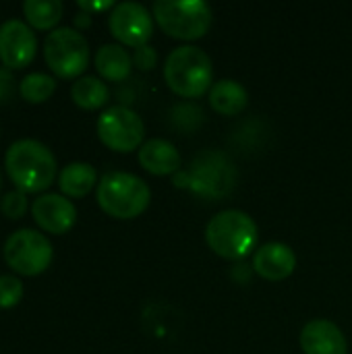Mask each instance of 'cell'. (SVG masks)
Instances as JSON below:
<instances>
[{
    "label": "cell",
    "instance_id": "obj_14",
    "mask_svg": "<svg viewBox=\"0 0 352 354\" xmlns=\"http://www.w3.org/2000/svg\"><path fill=\"white\" fill-rule=\"evenodd\" d=\"M301 348L305 354H349L342 330L328 319H313L303 328Z\"/></svg>",
    "mask_w": 352,
    "mask_h": 354
},
{
    "label": "cell",
    "instance_id": "obj_18",
    "mask_svg": "<svg viewBox=\"0 0 352 354\" xmlns=\"http://www.w3.org/2000/svg\"><path fill=\"white\" fill-rule=\"evenodd\" d=\"M98 172L91 164L87 162H71L66 164L60 174H58V187L60 193L64 197L71 199H81L87 193L93 191V187L98 185Z\"/></svg>",
    "mask_w": 352,
    "mask_h": 354
},
{
    "label": "cell",
    "instance_id": "obj_19",
    "mask_svg": "<svg viewBox=\"0 0 352 354\" xmlns=\"http://www.w3.org/2000/svg\"><path fill=\"white\" fill-rule=\"evenodd\" d=\"M71 97L83 110H100L108 104L110 89L102 79L85 75L71 85Z\"/></svg>",
    "mask_w": 352,
    "mask_h": 354
},
{
    "label": "cell",
    "instance_id": "obj_10",
    "mask_svg": "<svg viewBox=\"0 0 352 354\" xmlns=\"http://www.w3.org/2000/svg\"><path fill=\"white\" fill-rule=\"evenodd\" d=\"M108 27L120 46L139 48L154 35V17L141 2H118L108 17Z\"/></svg>",
    "mask_w": 352,
    "mask_h": 354
},
{
    "label": "cell",
    "instance_id": "obj_9",
    "mask_svg": "<svg viewBox=\"0 0 352 354\" xmlns=\"http://www.w3.org/2000/svg\"><path fill=\"white\" fill-rule=\"evenodd\" d=\"M234 178H237V172L232 164L222 153L210 151V153L199 156L187 174L176 176V185L191 187L197 193H203L207 197H222L230 193V189L234 187Z\"/></svg>",
    "mask_w": 352,
    "mask_h": 354
},
{
    "label": "cell",
    "instance_id": "obj_6",
    "mask_svg": "<svg viewBox=\"0 0 352 354\" xmlns=\"http://www.w3.org/2000/svg\"><path fill=\"white\" fill-rule=\"evenodd\" d=\"M89 58V44L75 27H56L44 39V60L60 79H79Z\"/></svg>",
    "mask_w": 352,
    "mask_h": 354
},
{
    "label": "cell",
    "instance_id": "obj_27",
    "mask_svg": "<svg viewBox=\"0 0 352 354\" xmlns=\"http://www.w3.org/2000/svg\"><path fill=\"white\" fill-rule=\"evenodd\" d=\"M73 25H75V29L77 31H81V29H87V27H91V15L89 12H77L75 17H73Z\"/></svg>",
    "mask_w": 352,
    "mask_h": 354
},
{
    "label": "cell",
    "instance_id": "obj_11",
    "mask_svg": "<svg viewBox=\"0 0 352 354\" xmlns=\"http://www.w3.org/2000/svg\"><path fill=\"white\" fill-rule=\"evenodd\" d=\"M37 37L21 19H8L0 25V62L8 71H21L35 58Z\"/></svg>",
    "mask_w": 352,
    "mask_h": 354
},
{
    "label": "cell",
    "instance_id": "obj_22",
    "mask_svg": "<svg viewBox=\"0 0 352 354\" xmlns=\"http://www.w3.org/2000/svg\"><path fill=\"white\" fill-rule=\"evenodd\" d=\"M23 282L17 276L4 274L0 276V309H12L23 299Z\"/></svg>",
    "mask_w": 352,
    "mask_h": 354
},
{
    "label": "cell",
    "instance_id": "obj_7",
    "mask_svg": "<svg viewBox=\"0 0 352 354\" xmlns=\"http://www.w3.org/2000/svg\"><path fill=\"white\" fill-rule=\"evenodd\" d=\"M52 243L44 232L21 228L4 243V261L19 276H39L52 263Z\"/></svg>",
    "mask_w": 352,
    "mask_h": 354
},
{
    "label": "cell",
    "instance_id": "obj_20",
    "mask_svg": "<svg viewBox=\"0 0 352 354\" xmlns=\"http://www.w3.org/2000/svg\"><path fill=\"white\" fill-rule=\"evenodd\" d=\"M23 15H25V23L31 29L54 31L62 19V2L60 0H25Z\"/></svg>",
    "mask_w": 352,
    "mask_h": 354
},
{
    "label": "cell",
    "instance_id": "obj_25",
    "mask_svg": "<svg viewBox=\"0 0 352 354\" xmlns=\"http://www.w3.org/2000/svg\"><path fill=\"white\" fill-rule=\"evenodd\" d=\"M15 83H17V81H15L12 73H10L8 68L0 66V104H6V102L12 100L15 89H17Z\"/></svg>",
    "mask_w": 352,
    "mask_h": 354
},
{
    "label": "cell",
    "instance_id": "obj_24",
    "mask_svg": "<svg viewBox=\"0 0 352 354\" xmlns=\"http://www.w3.org/2000/svg\"><path fill=\"white\" fill-rule=\"evenodd\" d=\"M156 64H158V52H156V48H154V46L145 44V46L135 48V54H133V66H137L139 71H151Z\"/></svg>",
    "mask_w": 352,
    "mask_h": 354
},
{
    "label": "cell",
    "instance_id": "obj_4",
    "mask_svg": "<svg viewBox=\"0 0 352 354\" xmlns=\"http://www.w3.org/2000/svg\"><path fill=\"white\" fill-rule=\"evenodd\" d=\"M98 205L116 220H133L141 216L151 201L147 183L131 172H106L98 183Z\"/></svg>",
    "mask_w": 352,
    "mask_h": 354
},
{
    "label": "cell",
    "instance_id": "obj_15",
    "mask_svg": "<svg viewBox=\"0 0 352 354\" xmlns=\"http://www.w3.org/2000/svg\"><path fill=\"white\" fill-rule=\"evenodd\" d=\"M139 164L154 176H168L180 170L183 158L168 139H149L139 147Z\"/></svg>",
    "mask_w": 352,
    "mask_h": 354
},
{
    "label": "cell",
    "instance_id": "obj_28",
    "mask_svg": "<svg viewBox=\"0 0 352 354\" xmlns=\"http://www.w3.org/2000/svg\"><path fill=\"white\" fill-rule=\"evenodd\" d=\"M0 189H2V174H0Z\"/></svg>",
    "mask_w": 352,
    "mask_h": 354
},
{
    "label": "cell",
    "instance_id": "obj_21",
    "mask_svg": "<svg viewBox=\"0 0 352 354\" xmlns=\"http://www.w3.org/2000/svg\"><path fill=\"white\" fill-rule=\"evenodd\" d=\"M56 91V79L46 73H29L19 83V93L27 104H44Z\"/></svg>",
    "mask_w": 352,
    "mask_h": 354
},
{
    "label": "cell",
    "instance_id": "obj_17",
    "mask_svg": "<svg viewBox=\"0 0 352 354\" xmlns=\"http://www.w3.org/2000/svg\"><path fill=\"white\" fill-rule=\"evenodd\" d=\"M249 104L247 89L234 79H220L210 89V106L222 116H237Z\"/></svg>",
    "mask_w": 352,
    "mask_h": 354
},
{
    "label": "cell",
    "instance_id": "obj_2",
    "mask_svg": "<svg viewBox=\"0 0 352 354\" xmlns=\"http://www.w3.org/2000/svg\"><path fill=\"white\" fill-rule=\"evenodd\" d=\"M164 79L176 95L201 97L214 85L212 58L197 46H178L166 56Z\"/></svg>",
    "mask_w": 352,
    "mask_h": 354
},
{
    "label": "cell",
    "instance_id": "obj_1",
    "mask_svg": "<svg viewBox=\"0 0 352 354\" xmlns=\"http://www.w3.org/2000/svg\"><path fill=\"white\" fill-rule=\"evenodd\" d=\"M4 168L19 191L44 193L58 176L56 158L37 139H19L4 153Z\"/></svg>",
    "mask_w": 352,
    "mask_h": 354
},
{
    "label": "cell",
    "instance_id": "obj_26",
    "mask_svg": "<svg viewBox=\"0 0 352 354\" xmlns=\"http://www.w3.org/2000/svg\"><path fill=\"white\" fill-rule=\"evenodd\" d=\"M77 6L83 10V12H98V10H106V8H114L116 4L112 2V0H106V2H77Z\"/></svg>",
    "mask_w": 352,
    "mask_h": 354
},
{
    "label": "cell",
    "instance_id": "obj_12",
    "mask_svg": "<svg viewBox=\"0 0 352 354\" xmlns=\"http://www.w3.org/2000/svg\"><path fill=\"white\" fill-rule=\"evenodd\" d=\"M31 218L48 234H64L77 222V207L58 193H44L31 203Z\"/></svg>",
    "mask_w": 352,
    "mask_h": 354
},
{
    "label": "cell",
    "instance_id": "obj_13",
    "mask_svg": "<svg viewBox=\"0 0 352 354\" xmlns=\"http://www.w3.org/2000/svg\"><path fill=\"white\" fill-rule=\"evenodd\" d=\"M297 268L295 251L284 243H266L253 253V270L268 282H282Z\"/></svg>",
    "mask_w": 352,
    "mask_h": 354
},
{
    "label": "cell",
    "instance_id": "obj_23",
    "mask_svg": "<svg viewBox=\"0 0 352 354\" xmlns=\"http://www.w3.org/2000/svg\"><path fill=\"white\" fill-rule=\"evenodd\" d=\"M0 212L8 220H21L27 214V195L23 191H19V189L8 191L0 199Z\"/></svg>",
    "mask_w": 352,
    "mask_h": 354
},
{
    "label": "cell",
    "instance_id": "obj_3",
    "mask_svg": "<svg viewBox=\"0 0 352 354\" xmlns=\"http://www.w3.org/2000/svg\"><path fill=\"white\" fill-rule=\"evenodd\" d=\"M257 224L243 209L218 212L205 226L207 247L224 259H243L257 247Z\"/></svg>",
    "mask_w": 352,
    "mask_h": 354
},
{
    "label": "cell",
    "instance_id": "obj_8",
    "mask_svg": "<svg viewBox=\"0 0 352 354\" xmlns=\"http://www.w3.org/2000/svg\"><path fill=\"white\" fill-rule=\"evenodd\" d=\"M100 141L118 153H131L143 145L145 124L141 116L129 106H110L98 118Z\"/></svg>",
    "mask_w": 352,
    "mask_h": 354
},
{
    "label": "cell",
    "instance_id": "obj_16",
    "mask_svg": "<svg viewBox=\"0 0 352 354\" xmlns=\"http://www.w3.org/2000/svg\"><path fill=\"white\" fill-rule=\"evenodd\" d=\"M93 64L104 81L120 83L129 79L133 71V56L120 44H104L98 48Z\"/></svg>",
    "mask_w": 352,
    "mask_h": 354
},
{
    "label": "cell",
    "instance_id": "obj_5",
    "mask_svg": "<svg viewBox=\"0 0 352 354\" xmlns=\"http://www.w3.org/2000/svg\"><path fill=\"white\" fill-rule=\"evenodd\" d=\"M154 21L174 39L193 41L203 37L214 21V12L203 0H156Z\"/></svg>",
    "mask_w": 352,
    "mask_h": 354
}]
</instances>
